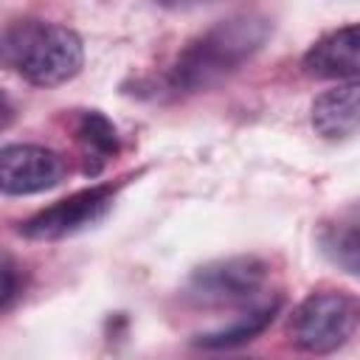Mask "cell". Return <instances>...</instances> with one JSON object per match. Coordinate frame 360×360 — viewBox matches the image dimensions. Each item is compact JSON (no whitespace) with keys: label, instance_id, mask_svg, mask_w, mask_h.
Instances as JSON below:
<instances>
[{"label":"cell","instance_id":"1","mask_svg":"<svg viewBox=\"0 0 360 360\" xmlns=\"http://www.w3.org/2000/svg\"><path fill=\"white\" fill-rule=\"evenodd\" d=\"M270 37V22L259 14H233L219 20L205 34L191 39L174 59L166 73L172 93H197L205 90L233 70H239Z\"/></svg>","mask_w":360,"mask_h":360},{"label":"cell","instance_id":"2","mask_svg":"<svg viewBox=\"0 0 360 360\" xmlns=\"http://www.w3.org/2000/svg\"><path fill=\"white\" fill-rule=\"evenodd\" d=\"M84 48L76 31L59 22L22 20L0 31V68L28 84L56 87L82 70Z\"/></svg>","mask_w":360,"mask_h":360},{"label":"cell","instance_id":"3","mask_svg":"<svg viewBox=\"0 0 360 360\" xmlns=\"http://www.w3.org/2000/svg\"><path fill=\"white\" fill-rule=\"evenodd\" d=\"M357 301L349 292H312L290 318V338L298 349L326 354L343 346L357 326Z\"/></svg>","mask_w":360,"mask_h":360},{"label":"cell","instance_id":"4","mask_svg":"<svg viewBox=\"0 0 360 360\" xmlns=\"http://www.w3.org/2000/svg\"><path fill=\"white\" fill-rule=\"evenodd\" d=\"M115 200V188L112 186H93V188H82L42 211H37L34 217H28L20 225V233L37 242H53V239H65L73 236L84 228H93L96 222H101Z\"/></svg>","mask_w":360,"mask_h":360},{"label":"cell","instance_id":"5","mask_svg":"<svg viewBox=\"0 0 360 360\" xmlns=\"http://www.w3.org/2000/svg\"><path fill=\"white\" fill-rule=\"evenodd\" d=\"M267 281V264L256 256L219 259L200 267L188 281V298L197 304H242Z\"/></svg>","mask_w":360,"mask_h":360},{"label":"cell","instance_id":"6","mask_svg":"<svg viewBox=\"0 0 360 360\" xmlns=\"http://www.w3.org/2000/svg\"><path fill=\"white\" fill-rule=\"evenodd\" d=\"M65 163L56 152L34 143L0 146V194L28 197L59 186Z\"/></svg>","mask_w":360,"mask_h":360},{"label":"cell","instance_id":"7","mask_svg":"<svg viewBox=\"0 0 360 360\" xmlns=\"http://www.w3.org/2000/svg\"><path fill=\"white\" fill-rule=\"evenodd\" d=\"M301 68L312 79L352 82L360 70V34L357 25H343L321 37L301 59Z\"/></svg>","mask_w":360,"mask_h":360},{"label":"cell","instance_id":"8","mask_svg":"<svg viewBox=\"0 0 360 360\" xmlns=\"http://www.w3.org/2000/svg\"><path fill=\"white\" fill-rule=\"evenodd\" d=\"M357 79L343 82L332 90H323L312 101V127L326 141H343L357 132L360 110H357Z\"/></svg>","mask_w":360,"mask_h":360},{"label":"cell","instance_id":"9","mask_svg":"<svg viewBox=\"0 0 360 360\" xmlns=\"http://www.w3.org/2000/svg\"><path fill=\"white\" fill-rule=\"evenodd\" d=\"M76 138H79L82 152H84V172L87 174H98L101 166L118 152L115 127L101 112H96V110H90V112H84L79 118Z\"/></svg>","mask_w":360,"mask_h":360},{"label":"cell","instance_id":"10","mask_svg":"<svg viewBox=\"0 0 360 360\" xmlns=\"http://www.w3.org/2000/svg\"><path fill=\"white\" fill-rule=\"evenodd\" d=\"M278 312V301H267V304H259L253 309H248L245 315H239L236 321H231L228 326H219L214 332H205L200 335V346L205 349H231V346H239V343H248L253 340L256 335H262L273 318Z\"/></svg>","mask_w":360,"mask_h":360},{"label":"cell","instance_id":"11","mask_svg":"<svg viewBox=\"0 0 360 360\" xmlns=\"http://www.w3.org/2000/svg\"><path fill=\"white\" fill-rule=\"evenodd\" d=\"M321 245L323 250L332 256V262H338L346 273L357 276V248H360V239H357V222L354 219H338V225L326 228L321 233Z\"/></svg>","mask_w":360,"mask_h":360},{"label":"cell","instance_id":"12","mask_svg":"<svg viewBox=\"0 0 360 360\" xmlns=\"http://www.w3.org/2000/svg\"><path fill=\"white\" fill-rule=\"evenodd\" d=\"M14 292H17V276L8 264L0 262V309L14 298Z\"/></svg>","mask_w":360,"mask_h":360},{"label":"cell","instance_id":"13","mask_svg":"<svg viewBox=\"0 0 360 360\" xmlns=\"http://www.w3.org/2000/svg\"><path fill=\"white\" fill-rule=\"evenodd\" d=\"M14 121V104L8 101V96L0 90V132Z\"/></svg>","mask_w":360,"mask_h":360},{"label":"cell","instance_id":"14","mask_svg":"<svg viewBox=\"0 0 360 360\" xmlns=\"http://www.w3.org/2000/svg\"><path fill=\"white\" fill-rule=\"evenodd\" d=\"M166 6H197V3H208V0H160Z\"/></svg>","mask_w":360,"mask_h":360}]
</instances>
